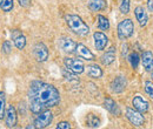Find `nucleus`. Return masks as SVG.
<instances>
[{"mask_svg":"<svg viewBox=\"0 0 153 129\" xmlns=\"http://www.w3.org/2000/svg\"><path fill=\"white\" fill-rule=\"evenodd\" d=\"M134 15H135L137 21L139 22V25H140L141 27H144V26L147 25L149 15H147L146 10H145L143 6H137V7L134 8Z\"/></svg>","mask_w":153,"mask_h":129,"instance_id":"2eb2a0df","label":"nucleus"},{"mask_svg":"<svg viewBox=\"0 0 153 129\" xmlns=\"http://www.w3.org/2000/svg\"><path fill=\"white\" fill-rule=\"evenodd\" d=\"M147 7L150 12H153V0H147Z\"/></svg>","mask_w":153,"mask_h":129,"instance_id":"2f4dec72","label":"nucleus"},{"mask_svg":"<svg viewBox=\"0 0 153 129\" xmlns=\"http://www.w3.org/2000/svg\"><path fill=\"white\" fill-rule=\"evenodd\" d=\"M102 74H104V72H102V69L100 68L99 65L93 63V65H88L87 66V75L90 77H92V79H100L102 76Z\"/></svg>","mask_w":153,"mask_h":129,"instance_id":"aec40b11","label":"nucleus"},{"mask_svg":"<svg viewBox=\"0 0 153 129\" xmlns=\"http://www.w3.org/2000/svg\"><path fill=\"white\" fill-rule=\"evenodd\" d=\"M118 37L120 40L128 39L133 35L134 33V25L131 19H124L118 24V29H117Z\"/></svg>","mask_w":153,"mask_h":129,"instance_id":"7ed1b4c3","label":"nucleus"},{"mask_svg":"<svg viewBox=\"0 0 153 129\" xmlns=\"http://www.w3.org/2000/svg\"><path fill=\"white\" fill-rule=\"evenodd\" d=\"M143 113L138 111L137 109H132V108H126V117L128 119V121L135 126V127H141L145 123V119L141 115Z\"/></svg>","mask_w":153,"mask_h":129,"instance_id":"423d86ee","label":"nucleus"},{"mask_svg":"<svg viewBox=\"0 0 153 129\" xmlns=\"http://www.w3.org/2000/svg\"><path fill=\"white\" fill-rule=\"evenodd\" d=\"M152 77H153V71H152Z\"/></svg>","mask_w":153,"mask_h":129,"instance_id":"72a5a7b5","label":"nucleus"},{"mask_svg":"<svg viewBox=\"0 0 153 129\" xmlns=\"http://www.w3.org/2000/svg\"><path fill=\"white\" fill-rule=\"evenodd\" d=\"M33 55H34L36 60H37L38 62H44V61H46V60L48 59V55H50L46 45L42 43V42L36 43L34 47H33Z\"/></svg>","mask_w":153,"mask_h":129,"instance_id":"0eeeda50","label":"nucleus"},{"mask_svg":"<svg viewBox=\"0 0 153 129\" xmlns=\"http://www.w3.org/2000/svg\"><path fill=\"white\" fill-rule=\"evenodd\" d=\"M71 128V125L66 121H61L57 125V129H70Z\"/></svg>","mask_w":153,"mask_h":129,"instance_id":"c756f323","label":"nucleus"},{"mask_svg":"<svg viewBox=\"0 0 153 129\" xmlns=\"http://www.w3.org/2000/svg\"><path fill=\"white\" fill-rule=\"evenodd\" d=\"M13 7H14L13 0H0V8L2 10V12L8 13L13 10Z\"/></svg>","mask_w":153,"mask_h":129,"instance_id":"b1692460","label":"nucleus"},{"mask_svg":"<svg viewBox=\"0 0 153 129\" xmlns=\"http://www.w3.org/2000/svg\"><path fill=\"white\" fill-rule=\"evenodd\" d=\"M65 21L68 26V28L76 35L86 37L90 34V27L85 24V21L76 14H66Z\"/></svg>","mask_w":153,"mask_h":129,"instance_id":"f03ea898","label":"nucleus"},{"mask_svg":"<svg viewBox=\"0 0 153 129\" xmlns=\"http://www.w3.org/2000/svg\"><path fill=\"white\" fill-rule=\"evenodd\" d=\"M144 87H145L146 94H147L151 99H153V82L152 81H146L145 85H144Z\"/></svg>","mask_w":153,"mask_h":129,"instance_id":"c85d7f7f","label":"nucleus"},{"mask_svg":"<svg viewBox=\"0 0 153 129\" xmlns=\"http://www.w3.org/2000/svg\"><path fill=\"white\" fill-rule=\"evenodd\" d=\"M58 43H59L60 49H61L62 52H65V53L71 54V53H74V51H76V41H73L71 38L61 37L60 39H59Z\"/></svg>","mask_w":153,"mask_h":129,"instance_id":"9d476101","label":"nucleus"},{"mask_svg":"<svg viewBox=\"0 0 153 129\" xmlns=\"http://www.w3.org/2000/svg\"><path fill=\"white\" fill-rule=\"evenodd\" d=\"M104 107H105L106 111H110L111 114H113L115 116H120V114H121L119 106L117 105V102H115L114 100L111 99V97H106V99H105V101H104Z\"/></svg>","mask_w":153,"mask_h":129,"instance_id":"dca6fc26","label":"nucleus"},{"mask_svg":"<svg viewBox=\"0 0 153 129\" xmlns=\"http://www.w3.org/2000/svg\"><path fill=\"white\" fill-rule=\"evenodd\" d=\"M5 113H6V96L5 93L0 92V120L5 117Z\"/></svg>","mask_w":153,"mask_h":129,"instance_id":"393cba45","label":"nucleus"},{"mask_svg":"<svg viewBox=\"0 0 153 129\" xmlns=\"http://www.w3.org/2000/svg\"><path fill=\"white\" fill-rule=\"evenodd\" d=\"M64 65L66 68L72 71L76 74H81L85 71V65L80 59H74V57H65L64 59Z\"/></svg>","mask_w":153,"mask_h":129,"instance_id":"39448f33","label":"nucleus"},{"mask_svg":"<svg viewBox=\"0 0 153 129\" xmlns=\"http://www.w3.org/2000/svg\"><path fill=\"white\" fill-rule=\"evenodd\" d=\"M11 37H12L14 46L18 49L21 51V49L25 48V46H26V38H25V35L20 32L19 29H12L11 31Z\"/></svg>","mask_w":153,"mask_h":129,"instance_id":"9b49d317","label":"nucleus"},{"mask_svg":"<svg viewBox=\"0 0 153 129\" xmlns=\"http://www.w3.org/2000/svg\"><path fill=\"white\" fill-rule=\"evenodd\" d=\"M28 105L33 114H39L56 107L60 102V93L53 85L44 81H32L28 88Z\"/></svg>","mask_w":153,"mask_h":129,"instance_id":"f257e3e1","label":"nucleus"},{"mask_svg":"<svg viewBox=\"0 0 153 129\" xmlns=\"http://www.w3.org/2000/svg\"><path fill=\"white\" fill-rule=\"evenodd\" d=\"M53 121V114L52 111H44L37 114V117L34 119V126L36 128H46L48 127Z\"/></svg>","mask_w":153,"mask_h":129,"instance_id":"20e7f679","label":"nucleus"},{"mask_svg":"<svg viewBox=\"0 0 153 129\" xmlns=\"http://www.w3.org/2000/svg\"><path fill=\"white\" fill-rule=\"evenodd\" d=\"M87 6L92 12H100V11L106 10L107 4L105 0H88Z\"/></svg>","mask_w":153,"mask_h":129,"instance_id":"6ab92c4d","label":"nucleus"},{"mask_svg":"<svg viewBox=\"0 0 153 129\" xmlns=\"http://www.w3.org/2000/svg\"><path fill=\"white\" fill-rule=\"evenodd\" d=\"M126 86H127L126 79L124 76H117L111 83V91L115 94H119V93H123L125 91Z\"/></svg>","mask_w":153,"mask_h":129,"instance_id":"4468645a","label":"nucleus"},{"mask_svg":"<svg viewBox=\"0 0 153 129\" xmlns=\"http://www.w3.org/2000/svg\"><path fill=\"white\" fill-rule=\"evenodd\" d=\"M139 60H140V57H139L137 52H132V53L128 55V61H130V63H131V66H132L133 69H137V68H138V66H139Z\"/></svg>","mask_w":153,"mask_h":129,"instance_id":"a878e982","label":"nucleus"},{"mask_svg":"<svg viewBox=\"0 0 153 129\" xmlns=\"http://www.w3.org/2000/svg\"><path fill=\"white\" fill-rule=\"evenodd\" d=\"M130 0H120V5H119V10L123 14H127L130 12Z\"/></svg>","mask_w":153,"mask_h":129,"instance_id":"bb28decb","label":"nucleus"},{"mask_svg":"<svg viewBox=\"0 0 153 129\" xmlns=\"http://www.w3.org/2000/svg\"><path fill=\"white\" fill-rule=\"evenodd\" d=\"M62 76L65 77V80H67L68 82H71V83H78L79 82V79L76 77V74L73 73L72 71H70L68 68H64L62 69Z\"/></svg>","mask_w":153,"mask_h":129,"instance_id":"5701e85b","label":"nucleus"},{"mask_svg":"<svg viewBox=\"0 0 153 129\" xmlns=\"http://www.w3.org/2000/svg\"><path fill=\"white\" fill-rule=\"evenodd\" d=\"M97 21H98V28L100 31H108L110 29V21L106 17L99 14L97 17Z\"/></svg>","mask_w":153,"mask_h":129,"instance_id":"4be33fe9","label":"nucleus"},{"mask_svg":"<svg viewBox=\"0 0 153 129\" xmlns=\"http://www.w3.org/2000/svg\"><path fill=\"white\" fill-rule=\"evenodd\" d=\"M127 48H128V46H127V45H124V46H123V56L127 54Z\"/></svg>","mask_w":153,"mask_h":129,"instance_id":"473e14b6","label":"nucleus"},{"mask_svg":"<svg viewBox=\"0 0 153 129\" xmlns=\"http://www.w3.org/2000/svg\"><path fill=\"white\" fill-rule=\"evenodd\" d=\"M141 62L146 72L153 71V53L151 51H145L141 54Z\"/></svg>","mask_w":153,"mask_h":129,"instance_id":"a211bd4d","label":"nucleus"},{"mask_svg":"<svg viewBox=\"0 0 153 129\" xmlns=\"http://www.w3.org/2000/svg\"><path fill=\"white\" fill-rule=\"evenodd\" d=\"M132 105H133L134 109H137L140 113H147L150 109V103L140 95L134 96V99L132 100Z\"/></svg>","mask_w":153,"mask_h":129,"instance_id":"f8f14e48","label":"nucleus"},{"mask_svg":"<svg viewBox=\"0 0 153 129\" xmlns=\"http://www.w3.org/2000/svg\"><path fill=\"white\" fill-rule=\"evenodd\" d=\"M18 2H19V5L21 6V7L27 8V7H30V6H31L32 0H18Z\"/></svg>","mask_w":153,"mask_h":129,"instance_id":"7c9ffc66","label":"nucleus"},{"mask_svg":"<svg viewBox=\"0 0 153 129\" xmlns=\"http://www.w3.org/2000/svg\"><path fill=\"white\" fill-rule=\"evenodd\" d=\"M100 61L104 66H110L115 61V47H110L100 57Z\"/></svg>","mask_w":153,"mask_h":129,"instance_id":"f3484780","label":"nucleus"},{"mask_svg":"<svg viewBox=\"0 0 153 129\" xmlns=\"http://www.w3.org/2000/svg\"><path fill=\"white\" fill-rule=\"evenodd\" d=\"M86 123L91 128H98V127H100L101 121H100V119L97 115H94V114H88L87 117H86Z\"/></svg>","mask_w":153,"mask_h":129,"instance_id":"412c9836","label":"nucleus"},{"mask_svg":"<svg viewBox=\"0 0 153 129\" xmlns=\"http://www.w3.org/2000/svg\"><path fill=\"white\" fill-rule=\"evenodd\" d=\"M74 53L76 54L78 57L84 59V60H86V61H93V60H96V55H94V54L88 49V47H86L84 43H76Z\"/></svg>","mask_w":153,"mask_h":129,"instance_id":"1a4fd4ad","label":"nucleus"},{"mask_svg":"<svg viewBox=\"0 0 153 129\" xmlns=\"http://www.w3.org/2000/svg\"><path fill=\"white\" fill-rule=\"evenodd\" d=\"M94 39V47L97 51H104L108 43V38L106 37V34H104L102 32H96L93 34Z\"/></svg>","mask_w":153,"mask_h":129,"instance_id":"ddd939ff","label":"nucleus"},{"mask_svg":"<svg viewBox=\"0 0 153 129\" xmlns=\"http://www.w3.org/2000/svg\"><path fill=\"white\" fill-rule=\"evenodd\" d=\"M1 51H2V53H5V54H10V53L12 52V43H11L10 40H5V41L2 42Z\"/></svg>","mask_w":153,"mask_h":129,"instance_id":"cd10ccee","label":"nucleus"},{"mask_svg":"<svg viewBox=\"0 0 153 129\" xmlns=\"http://www.w3.org/2000/svg\"><path fill=\"white\" fill-rule=\"evenodd\" d=\"M18 121V114L14 108V106L10 105L6 107V113H5V123L7 128H13L16 127Z\"/></svg>","mask_w":153,"mask_h":129,"instance_id":"6e6552de","label":"nucleus"}]
</instances>
